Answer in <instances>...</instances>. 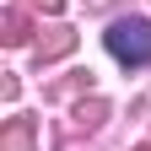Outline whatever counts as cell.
<instances>
[{"label": "cell", "mask_w": 151, "mask_h": 151, "mask_svg": "<svg viewBox=\"0 0 151 151\" xmlns=\"http://www.w3.org/2000/svg\"><path fill=\"white\" fill-rule=\"evenodd\" d=\"M108 49H113V60H124V65H146L151 60V22H113Z\"/></svg>", "instance_id": "6da1fadb"}, {"label": "cell", "mask_w": 151, "mask_h": 151, "mask_svg": "<svg viewBox=\"0 0 151 151\" xmlns=\"http://www.w3.org/2000/svg\"><path fill=\"white\" fill-rule=\"evenodd\" d=\"M27 140H32V124H27V119H16V124L6 129V151H27Z\"/></svg>", "instance_id": "7a4b0ae2"}]
</instances>
